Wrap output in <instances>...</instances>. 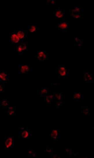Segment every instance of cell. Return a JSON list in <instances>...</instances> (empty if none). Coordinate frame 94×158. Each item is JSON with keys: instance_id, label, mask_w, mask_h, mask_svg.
Returning a JSON list of instances; mask_svg holds the SVG:
<instances>
[{"instance_id": "cell-22", "label": "cell", "mask_w": 94, "mask_h": 158, "mask_svg": "<svg viewBox=\"0 0 94 158\" xmlns=\"http://www.w3.org/2000/svg\"><path fill=\"white\" fill-rule=\"evenodd\" d=\"M81 111L83 115H87L90 114V110L87 107H82Z\"/></svg>"}, {"instance_id": "cell-2", "label": "cell", "mask_w": 94, "mask_h": 158, "mask_svg": "<svg viewBox=\"0 0 94 158\" xmlns=\"http://www.w3.org/2000/svg\"><path fill=\"white\" fill-rule=\"evenodd\" d=\"M18 74L22 75H26L31 74V65H20L17 66Z\"/></svg>"}, {"instance_id": "cell-27", "label": "cell", "mask_w": 94, "mask_h": 158, "mask_svg": "<svg viewBox=\"0 0 94 158\" xmlns=\"http://www.w3.org/2000/svg\"><path fill=\"white\" fill-rule=\"evenodd\" d=\"M63 101H55V105L56 107L57 108H61L62 105Z\"/></svg>"}, {"instance_id": "cell-6", "label": "cell", "mask_w": 94, "mask_h": 158, "mask_svg": "<svg viewBox=\"0 0 94 158\" xmlns=\"http://www.w3.org/2000/svg\"><path fill=\"white\" fill-rule=\"evenodd\" d=\"M8 42L12 44L13 47H16L21 42L15 32L8 33Z\"/></svg>"}, {"instance_id": "cell-9", "label": "cell", "mask_w": 94, "mask_h": 158, "mask_svg": "<svg viewBox=\"0 0 94 158\" xmlns=\"http://www.w3.org/2000/svg\"><path fill=\"white\" fill-rule=\"evenodd\" d=\"M13 144V137L11 135H9L5 138L3 141V147L5 149H8L11 148Z\"/></svg>"}, {"instance_id": "cell-17", "label": "cell", "mask_w": 94, "mask_h": 158, "mask_svg": "<svg viewBox=\"0 0 94 158\" xmlns=\"http://www.w3.org/2000/svg\"><path fill=\"white\" fill-rule=\"evenodd\" d=\"M16 107H11L10 106L8 107L7 108V113L8 115H15L16 114Z\"/></svg>"}, {"instance_id": "cell-30", "label": "cell", "mask_w": 94, "mask_h": 158, "mask_svg": "<svg viewBox=\"0 0 94 158\" xmlns=\"http://www.w3.org/2000/svg\"><path fill=\"white\" fill-rule=\"evenodd\" d=\"M46 151L47 152L49 153H51V152L52 151V149L50 148L47 149Z\"/></svg>"}, {"instance_id": "cell-1", "label": "cell", "mask_w": 94, "mask_h": 158, "mask_svg": "<svg viewBox=\"0 0 94 158\" xmlns=\"http://www.w3.org/2000/svg\"><path fill=\"white\" fill-rule=\"evenodd\" d=\"M82 82L84 83H93L94 76L88 70H83L82 74Z\"/></svg>"}, {"instance_id": "cell-20", "label": "cell", "mask_w": 94, "mask_h": 158, "mask_svg": "<svg viewBox=\"0 0 94 158\" xmlns=\"http://www.w3.org/2000/svg\"><path fill=\"white\" fill-rule=\"evenodd\" d=\"M49 88L43 87L40 89V96L41 97H45L49 93Z\"/></svg>"}, {"instance_id": "cell-28", "label": "cell", "mask_w": 94, "mask_h": 158, "mask_svg": "<svg viewBox=\"0 0 94 158\" xmlns=\"http://www.w3.org/2000/svg\"><path fill=\"white\" fill-rule=\"evenodd\" d=\"M53 85L54 86V87H58V82H53Z\"/></svg>"}, {"instance_id": "cell-16", "label": "cell", "mask_w": 94, "mask_h": 158, "mask_svg": "<svg viewBox=\"0 0 94 158\" xmlns=\"http://www.w3.org/2000/svg\"><path fill=\"white\" fill-rule=\"evenodd\" d=\"M72 98L74 101H80L82 98V93H73L72 95Z\"/></svg>"}, {"instance_id": "cell-29", "label": "cell", "mask_w": 94, "mask_h": 158, "mask_svg": "<svg viewBox=\"0 0 94 158\" xmlns=\"http://www.w3.org/2000/svg\"><path fill=\"white\" fill-rule=\"evenodd\" d=\"M27 153H28L29 154H34L33 151L30 149L28 151Z\"/></svg>"}, {"instance_id": "cell-18", "label": "cell", "mask_w": 94, "mask_h": 158, "mask_svg": "<svg viewBox=\"0 0 94 158\" xmlns=\"http://www.w3.org/2000/svg\"><path fill=\"white\" fill-rule=\"evenodd\" d=\"M54 101H63V93H55L54 94Z\"/></svg>"}, {"instance_id": "cell-4", "label": "cell", "mask_w": 94, "mask_h": 158, "mask_svg": "<svg viewBox=\"0 0 94 158\" xmlns=\"http://www.w3.org/2000/svg\"><path fill=\"white\" fill-rule=\"evenodd\" d=\"M36 60L39 63H42L49 60L48 54L44 51H38L36 52Z\"/></svg>"}, {"instance_id": "cell-14", "label": "cell", "mask_w": 94, "mask_h": 158, "mask_svg": "<svg viewBox=\"0 0 94 158\" xmlns=\"http://www.w3.org/2000/svg\"><path fill=\"white\" fill-rule=\"evenodd\" d=\"M73 42L75 44L76 46L80 48L84 45V42L82 38L79 36H76L73 38Z\"/></svg>"}, {"instance_id": "cell-3", "label": "cell", "mask_w": 94, "mask_h": 158, "mask_svg": "<svg viewBox=\"0 0 94 158\" xmlns=\"http://www.w3.org/2000/svg\"><path fill=\"white\" fill-rule=\"evenodd\" d=\"M58 21L57 26L58 28L59 32H68L69 26V22L63 19L58 20Z\"/></svg>"}, {"instance_id": "cell-23", "label": "cell", "mask_w": 94, "mask_h": 158, "mask_svg": "<svg viewBox=\"0 0 94 158\" xmlns=\"http://www.w3.org/2000/svg\"><path fill=\"white\" fill-rule=\"evenodd\" d=\"M21 135L23 138H28L29 136V132L27 130H23L21 132Z\"/></svg>"}, {"instance_id": "cell-24", "label": "cell", "mask_w": 94, "mask_h": 158, "mask_svg": "<svg viewBox=\"0 0 94 158\" xmlns=\"http://www.w3.org/2000/svg\"><path fill=\"white\" fill-rule=\"evenodd\" d=\"M69 16L73 19L79 20L81 19L82 17V15L71 14H69Z\"/></svg>"}, {"instance_id": "cell-25", "label": "cell", "mask_w": 94, "mask_h": 158, "mask_svg": "<svg viewBox=\"0 0 94 158\" xmlns=\"http://www.w3.org/2000/svg\"><path fill=\"white\" fill-rule=\"evenodd\" d=\"M6 84L0 82V93H3L5 92V87Z\"/></svg>"}, {"instance_id": "cell-10", "label": "cell", "mask_w": 94, "mask_h": 158, "mask_svg": "<svg viewBox=\"0 0 94 158\" xmlns=\"http://www.w3.org/2000/svg\"><path fill=\"white\" fill-rule=\"evenodd\" d=\"M8 81V69L0 70V82L6 84Z\"/></svg>"}, {"instance_id": "cell-19", "label": "cell", "mask_w": 94, "mask_h": 158, "mask_svg": "<svg viewBox=\"0 0 94 158\" xmlns=\"http://www.w3.org/2000/svg\"><path fill=\"white\" fill-rule=\"evenodd\" d=\"M10 105L8 100V99L3 97V99L0 101V106L2 107H8Z\"/></svg>"}, {"instance_id": "cell-26", "label": "cell", "mask_w": 94, "mask_h": 158, "mask_svg": "<svg viewBox=\"0 0 94 158\" xmlns=\"http://www.w3.org/2000/svg\"><path fill=\"white\" fill-rule=\"evenodd\" d=\"M56 4L55 1H53V0H48L46 3V5L51 6H54Z\"/></svg>"}, {"instance_id": "cell-8", "label": "cell", "mask_w": 94, "mask_h": 158, "mask_svg": "<svg viewBox=\"0 0 94 158\" xmlns=\"http://www.w3.org/2000/svg\"><path fill=\"white\" fill-rule=\"evenodd\" d=\"M15 33L21 42L26 40V35L27 32L26 28H18Z\"/></svg>"}, {"instance_id": "cell-11", "label": "cell", "mask_w": 94, "mask_h": 158, "mask_svg": "<svg viewBox=\"0 0 94 158\" xmlns=\"http://www.w3.org/2000/svg\"><path fill=\"white\" fill-rule=\"evenodd\" d=\"M64 16V12L62 8L57 7L54 10V18L57 20H61L63 19Z\"/></svg>"}, {"instance_id": "cell-31", "label": "cell", "mask_w": 94, "mask_h": 158, "mask_svg": "<svg viewBox=\"0 0 94 158\" xmlns=\"http://www.w3.org/2000/svg\"><path fill=\"white\" fill-rule=\"evenodd\" d=\"M70 149L69 148H67L66 149V151L67 152V153H68Z\"/></svg>"}, {"instance_id": "cell-15", "label": "cell", "mask_w": 94, "mask_h": 158, "mask_svg": "<svg viewBox=\"0 0 94 158\" xmlns=\"http://www.w3.org/2000/svg\"><path fill=\"white\" fill-rule=\"evenodd\" d=\"M26 29L27 32L30 34H35L38 29V28L36 27V24L34 23H31L29 27Z\"/></svg>"}, {"instance_id": "cell-13", "label": "cell", "mask_w": 94, "mask_h": 158, "mask_svg": "<svg viewBox=\"0 0 94 158\" xmlns=\"http://www.w3.org/2000/svg\"><path fill=\"white\" fill-rule=\"evenodd\" d=\"M44 101L45 104L48 105L50 104L55 101L54 94L49 92L44 97Z\"/></svg>"}, {"instance_id": "cell-21", "label": "cell", "mask_w": 94, "mask_h": 158, "mask_svg": "<svg viewBox=\"0 0 94 158\" xmlns=\"http://www.w3.org/2000/svg\"><path fill=\"white\" fill-rule=\"evenodd\" d=\"M58 135V131L57 130H52L50 132V137L54 139H56Z\"/></svg>"}, {"instance_id": "cell-7", "label": "cell", "mask_w": 94, "mask_h": 158, "mask_svg": "<svg viewBox=\"0 0 94 158\" xmlns=\"http://www.w3.org/2000/svg\"><path fill=\"white\" fill-rule=\"evenodd\" d=\"M58 73L60 78H65L68 76V65H59L58 68Z\"/></svg>"}, {"instance_id": "cell-12", "label": "cell", "mask_w": 94, "mask_h": 158, "mask_svg": "<svg viewBox=\"0 0 94 158\" xmlns=\"http://www.w3.org/2000/svg\"><path fill=\"white\" fill-rule=\"evenodd\" d=\"M82 15L81 6L80 5H74L72 10H70L69 14Z\"/></svg>"}, {"instance_id": "cell-5", "label": "cell", "mask_w": 94, "mask_h": 158, "mask_svg": "<svg viewBox=\"0 0 94 158\" xmlns=\"http://www.w3.org/2000/svg\"><path fill=\"white\" fill-rule=\"evenodd\" d=\"M27 42L26 40L21 42L16 47L17 56H20L27 50Z\"/></svg>"}]
</instances>
